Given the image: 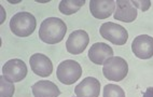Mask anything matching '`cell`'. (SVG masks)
Wrapping results in <instances>:
<instances>
[{"label":"cell","mask_w":153,"mask_h":97,"mask_svg":"<svg viewBox=\"0 0 153 97\" xmlns=\"http://www.w3.org/2000/svg\"><path fill=\"white\" fill-rule=\"evenodd\" d=\"M67 33V26L63 19L49 17L41 23L39 29V38L48 44H55L64 39Z\"/></svg>","instance_id":"1"},{"label":"cell","mask_w":153,"mask_h":97,"mask_svg":"<svg viewBox=\"0 0 153 97\" xmlns=\"http://www.w3.org/2000/svg\"><path fill=\"white\" fill-rule=\"evenodd\" d=\"M37 23L33 14L29 12H19L10 21L11 31L17 37L30 36L35 31Z\"/></svg>","instance_id":"2"},{"label":"cell","mask_w":153,"mask_h":97,"mask_svg":"<svg viewBox=\"0 0 153 97\" xmlns=\"http://www.w3.org/2000/svg\"><path fill=\"white\" fill-rule=\"evenodd\" d=\"M128 72V65L127 61L122 57L119 56H112L104 64L102 73L108 80L119 81L124 80V78L127 76Z\"/></svg>","instance_id":"3"},{"label":"cell","mask_w":153,"mask_h":97,"mask_svg":"<svg viewBox=\"0 0 153 97\" xmlns=\"http://www.w3.org/2000/svg\"><path fill=\"white\" fill-rule=\"evenodd\" d=\"M56 76L63 84L71 85L76 81L79 80L80 77L82 76V68L78 61L67 59L58 65Z\"/></svg>","instance_id":"4"},{"label":"cell","mask_w":153,"mask_h":97,"mask_svg":"<svg viewBox=\"0 0 153 97\" xmlns=\"http://www.w3.org/2000/svg\"><path fill=\"white\" fill-rule=\"evenodd\" d=\"M99 33L104 39L117 45H124L128 39V33L125 28L112 22L102 24L99 29Z\"/></svg>","instance_id":"5"},{"label":"cell","mask_w":153,"mask_h":97,"mask_svg":"<svg viewBox=\"0 0 153 97\" xmlns=\"http://www.w3.org/2000/svg\"><path fill=\"white\" fill-rule=\"evenodd\" d=\"M1 73H2L1 76H3L7 80L12 83L21 82L27 76V66L22 59L13 58L3 65Z\"/></svg>","instance_id":"6"},{"label":"cell","mask_w":153,"mask_h":97,"mask_svg":"<svg viewBox=\"0 0 153 97\" xmlns=\"http://www.w3.org/2000/svg\"><path fill=\"white\" fill-rule=\"evenodd\" d=\"M90 42L88 33L85 30L79 29L70 33L66 42V49L72 55H78L84 52Z\"/></svg>","instance_id":"7"},{"label":"cell","mask_w":153,"mask_h":97,"mask_svg":"<svg viewBox=\"0 0 153 97\" xmlns=\"http://www.w3.org/2000/svg\"><path fill=\"white\" fill-rule=\"evenodd\" d=\"M131 51L140 59H149L153 56V37L140 35L133 40Z\"/></svg>","instance_id":"8"},{"label":"cell","mask_w":153,"mask_h":97,"mask_svg":"<svg viewBox=\"0 0 153 97\" xmlns=\"http://www.w3.org/2000/svg\"><path fill=\"white\" fill-rule=\"evenodd\" d=\"M29 64L36 75L42 78L49 77L53 71V64L51 59L41 53H36L30 56Z\"/></svg>","instance_id":"9"},{"label":"cell","mask_w":153,"mask_h":97,"mask_svg":"<svg viewBox=\"0 0 153 97\" xmlns=\"http://www.w3.org/2000/svg\"><path fill=\"white\" fill-rule=\"evenodd\" d=\"M76 97H98L100 94V82L96 78L88 77L74 89Z\"/></svg>","instance_id":"10"},{"label":"cell","mask_w":153,"mask_h":97,"mask_svg":"<svg viewBox=\"0 0 153 97\" xmlns=\"http://www.w3.org/2000/svg\"><path fill=\"white\" fill-rule=\"evenodd\" d=\"M112 56H113L112 47L102 42L94 43L88 50V58L92 63L96 65H104L106 61H108Z\"/></svg>","instance_id":"11"},{"label":"cell","mask_w":153,"mask_h":97,"mask_svg":"<svg viewBox=\"0 0 153 97\" xmlns=\"http://www.w3.org/2000/svg\"><path fill=\"white\" fill-rule=\"evenodd\" d=\"M90 10L92 15L96 19H108L115 11V1L113 0H91Z\"/></svg>","instance_id":"12"},{"label":"cell","mask_w":153,"mask_h":97,"mask_svg":"<svg viewBox=\"0 0 153 97\" xmlns=\"http://www.w3.org/2000/svg\"><path fill=\"white\" fill-rule=\"evenodd\" d=\"M117 10L114 11V19L124 23L134 22L137 17V9L127 0H118L115 1Z\"/></svg>","instance_id":"13"},{"label":"cell","mask_w":153,"mask_h":97,"mask_svg":"<svg viewBox=\"0 0 153 97\" xmlns=\"http://www.w3.org/2000/svg\"><path fill=\"white\" fill-rule=\"evenodd\" d=\"M31 90L35 97H58L60 95L58 86L51 81L47 80L36 82Z\"/></svg>","instance_id":"14"},{"label":"cell","mask_w":153,"mask_h":97,"mask_svg":"<svg viewBox=\"0 0 153 97\" xmlns=\"http://www.w3.org/2000/svg\"><path fill=\"white\" fill-rule=\"evenodd\" d=\"M84 0H62L58 9L65 15H71L79 11L84 6Z\"/></svg>","instance_id":"15"},{"label":"cell","mask_w":153,"mask_h":97,"mask_svg":"<svg viewBox=\"0 0 153 97\" xmlns=\"http://www.w3.org/2000/svg\"><path fill=\"white\" fill-rule=\"evenodd\" d=\"M104 97H125V92L119 85L107 84L104 87Z\"/></svg>","instance_id":"16"},{"label":"cell","mask_w":153,"mask_h":97,"mask_svg":"<svg viewBox=\"0 0 153 97\" xmlns=\"http://www.w3.org/2000/svg\"><path fill=\"white\" fill-rule=\"evenodd\" d=\"M0 84H1V94L0 97H12L14 94V85L12 82L8 81L6 78L1 76L0 77Z\"/></svg>","instance_id":"17"},{"label":"cell","mask_w":153,"mask_h":97,"mask_svg":"<svg viewBox=\"0 0 153 97\" xmlns=\"http://www.w3.org/2000/svg\"><path fill=\"white\" fill-rule=\"evenodd\" d=\"M131 4L135 7V8H139L141 11H147L148 9L150 8L151 6V1L150 0H146V1H136V0H133V1H131Z\"/></svg>","instance_id":"18"},{"label":"cell","mask_w":153,"mask_h":97,"mask_svg":"<svg viewBox=\"0 0 153 97\" xmlns=\"http://www.w3.org/2000/svg\"><path fill=\"white\" fill-rule=\"evenodd\" d=\"M143 97H153V87H148L147 91L143 93Z\"/></svg>","instance_id":"19"}]
</instances>
